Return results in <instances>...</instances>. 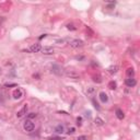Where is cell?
<instances>
[{"label":"cell","mask_w":140,"mask_h":140,"mask_svg":"<svg viewBox=\"0 0 140 140\" xmlns=\"http://www.w3.org/2000/svg\"><path fill=\"white\" fill-rule=\"evenodd\" d=\"M23 128H24V130H25V131H27V133H31V131L34 130V128H35V125H34V123L32 120H30V119H26V120L24 121Z\"/></svg>","instance_id":"obj_1"},{"label":"cell","mask_w":140,"mask_h":140,"mask_svg":"<svg viewBox=\"0 0 140 140\" xmlns=\"http://www.w3.org/2000/svg\"><path fill=\"white\" fill-rule=\"evenodd\" d=\"M65 74L70 79H79L80 78V74H79L76 70H66V71H65Z\"/></svg>","instance_id":"obj_2"},{"label":"cell","mask_w":140,"mask_h":140,"mask_svg":"<svg viewBox=\"0 0 140 140\" xmlns=\"http://www.w3.org/2000/svg\"><path fill=\"white\" fill-rule=\"evenodd\" d=\"M70 46L73 48H79V47H82L83 46V42L81 40H72L70 42Z\"/></svg>","instance_id":"obj_3"},{"label":"cell","mask_w":140,"mask_h":140,"mask_svg":"<svg viewBox=\"0 0 140 140\" xmlns=\"http://www.w3.org/2000/svg\"><path fill=\"white\" fill-rule=\"evenodd\" d=\"M13 97H14L15 100H19V99H21L22 96H23V91L21 90L20 88H18V89H15L14 91H13Z\"/></svg>","instance_id":"obj_4"},{"label":"cell","mask_w":140,"mask_h":140,"mask_svg":"<svg viewBox=\"0 0 140 140\" xmlns=\"http://www.w3.org/2000/svg\"><path fill=\"white\" fill-rule=\"evenodd\" d=\"M40 52L43 53L44 55H52L54 54V48L50 47V46H45V47H43L40 49Z\"/></svg>","instance_id":"obj_5"},{"label":"cell","mask_w":140,"mask_h":140,"mask_svg":"<svg viewBox=\"0 0 140 140\" xmlns=\"http://www.w3.org/2000/svg\"><path fill=\"white\" fill-rule=\"evenodd\" d=\"M40 49H42V47H40V44H33L27 50L30 53H38V52H40Z\"/></svg>","instance_id":"obj_6"},{"label":"cell","mask_w":140,"mask_h":140,"mask_svg":"<svg viewBox=\"0 0 140 140\" xmlns=\"http://www.w3.org/2000/svg\"><path fill=\"white\" fill-rule=\"evenodd\" d=\"M125 83H126V86L127 87L133 88V87H135L136 84H137V81H136V79H133V78H129V79H126Z\"/></svg>","instance_id":"obj_7"},{"label":"cell","mask_w":140,"mask_h":140,"mask_svg":"<svg viewBox=\"0 0 140 140\" xmlns=\"http://www.w3.org/2000/svg\"><path fill=\"white\" fill-rule=\"evenodd\" d=\"M26 111H27V106H26V105H24L23 108L20 109V111L17 113V117H18V118H21V117H23L24 115L26 114Z\"/></svg>","instance_id":"obj_8"},{"label":"cell","mask_w":140,"mask_h":140,"mask_svg":"<svg viewBox=\"0 0 140 140\" xmlns=\"http://www.w3.org/2000/svg\"><path fill=\"white\" fill-rule=\"evenodd\" d=\"M52 71L54 72V73H56V74H61L62 73L61 68H60L59 66H57V65H54V66L52 67Z\"/></svg>","instance_id":"obj_9"},{"label":"cell","mask_w":140,"mask_h":140,"mask_svg":"<svg viewBox=\"0 0 140 140\" xmlns=\"http://www.w3.org/2000/svg\"><path fill=\"white\" fill-rule=\"evenodd\" d=\"M107 71H108L109 73H112V74L116 73V72L118 71V66H116V65H113V66H109L108 68H107Z\"/></svg>","instance_id":"obj_10"},{"label":"cell","mask_w":140,"mask_h":140,"mask_svg":"<svg viewBox=\"0 0 140 140\" xmlns=\"http://www.w3.org/2000/svg\"><path fill=\"white\" fill-rule=\"evenodd\" d=\"M100 100L102 101L103 103H106L107 101H108V96H107V94L105 92H101L100 93Z\"/></svg>","instance_id":"obj_11"},{"label":"cell","mask_w":140,"mask_h":140,"mask_svg":"<svg viewBox=\"0 0 140 140\" xmlns=\"http://www.w3.org/2000/svg\"><path fill=\"white\" fill-rule=\"evenodd\" d=\"M115 113H116V117H117L118 119H123L124 117H125V115H124V112L121 111L120 108H117Z\"/></svg>","instance_id":"obj_12"},{"label":"cell","mask_w":140,"mask_h":140,"mask_svg":"<svg viewBox=\"0 0 140 140\" xmlns=\"http://www.w3.org/2000/svg\"><path fill=\"white\" fill-rule=\"evenodd\" d=\"M126 73H127V76H128L129 78H133V76H135V70H133V68H128L127 71H126Z\"/></svg>","instance_id":"obj_13"},{"label":"cell","mask_w":140,"mask_h":140,"mask_svg":"<svg viewBox=\"0 0 140 140\" xmlns=\"http://www.w3.org/2000/svg\"><path fill=\"white\" fill-rule=\"evenodd\" d=\"M95 125H96V126H103V125H104V120H103V119L102 118H100V117H96V118H95Z\"/></svg>","instance_id":"obj_14"},{"label":"cell","mask_w":140,"mask_h":140,"mask_svg":"<svg viewBox=\"0 0 140 140\" xmlns=\"http://www.w3.org/2000/svg\"><path fill=\"white\" fill-rule=\"evenodd\" d=\"M64 126L62 125H58L57 127H56V128H55V131H56V133H64Z\"/></svg>","instance_id":"obj_15"},{"label":"cell","mask_w":140,"mask_h":140,"mask_svg":"<svg viewBox=\"0 0 140 140\" xmlns=\"http://www.w3.org/2000/svg\"><path fill=\"white\" fill-rule=\"evenodd\" d=\"M93 81L96 83H101L102 82V78H101L99 74H96V76H93Z\"/></svg>","instance_id":"obj_16"},{"label":"cell","mask_w":140,"mask_h":140,"mask_svg":"<svg viewBox=\"0 0 140 140\" xmlns=\"http://www.w3.org/2000/svg\"><path fill=\"white\" fill-rule=\"evenodd\" d=\"M108 88L111 89V90H115V89H116V82H115V81H111V82L108 83Z\"/></svg>","instance_id":"obj_17"},{"label":"cell","mask_w":140,"mask_h":140,"mask_svg":"<svg viewBox=\"0 0 140 140\" xmlns=\"http://www.w3.org/2000/svg\"><path fill=\"white\" fill-rule=\"evenodd\" d=\"M67 29H68V30H71V31H76L77 27L73 25V24H68V25H67Z\"/></svg>","instance_id":"obj_18"},{"label":"cell","mask_w":140,"mask_h":140,"mask_svg":"<svg viewBox=\"0 0 140 140\" xmlns=\"http://www.w3.org/2000/svg\"><path fill=\"white\" fill-rule=\"evenodd\" d=\"M5 87L6 88H11V87H17V84L15 83H6Z\"/></svg>","instance_id":"obj_19"},{"label":"cell","mask_w":140,"mask_h":140,"mask_svg":"<svg viewBox=\"0 0 140 140\" xmlns=\"http://www.w3.org/2000/svg\"><path fill=\"white\" fill-rule=\"evenodd\" d=\"M35 117H36V114H35V113H30V114L27 115V118H29V119H31V118H35Z\"/></svg>","instance_id":"obj_20"},{"label":"cell","mask_w":140,"mask_h":140,"mask_svg":"<svg viewBox=\"0 0 140 140\" xmlns=\"http://www.w3.org/2000/svg\"><path fill=\"white\" fill-rule=\"evenodd\" d=\"M92 102H93V105H94V107H95V108H96V109H100V106H99V104H97V103L95 102V100H94V99H92Z\"/></svg>","instance_id":"obj_21"},{"label":"cell","mask_w":140,"mask_h":140,"mask_svg":"<svg viewBox=\"0 0 140 140\" xmlns=\"http://www.w3.org/2000/svg\"><path fill=\"white\" fill-rule=\"evenodd\" d=\"M74 131H76V128H73V127H72V128H69V131H68V133H73Z\"/></svg>","instance_id":"obj_22"},{"label":"cell","mask_w":140,"mask_h":140,"mask_svg":"<svg viewBox=\"0 0 140 140\" xmlns=\"http://www.w3.org/2000/svg\"><path fill=\"white\" fill-rule=\"evenodd\" d=\"M87 139H88V138H87L86 136H80V137H79L77 140H87Z\"/></svg>","instance_id":"obj_23"},{"label":"cell","mask_w":140,"mask_h":140,"mask_svg":"<svg viewBox=\"0 0 140 140\" xmlns=\"http://www.w3.org/2000/svg\"><path fill=\"white\" fill-rule=\"evenodd\" d=\"M81 120H82V119H81V117H78V118H77V124H78L79 126L81 125Z\"/></svg>","instance_id":"obj_24"},{"label":"cell","mask_w":140,"mask_h":140,"mask_svg":"<svg viewBox=\"0 0 140 140\" xmlns=\"http://www.w3.org/2000/svg\"><path fill=\"white\" fill-rule=\"evenodd\" d=\"M44 37H46V34H44V35H42V36H40V40H42V38H44Z\"/></svg>","instance_id":"obj_25"},{"label":"cell","mask_w":140,"mask_h":140,"mask_svg":"<svg viewBox=\"0 0 140 140\" xmlns=\"http://www.w3.org/2000/svg\"><path fill=\"white\" fill-rule=\"evenodd\" d=\"M2 21H3V19H1V20H0V24L2 23Z\"/></svg>","instance_id":"obj_26"}]
</instances>
